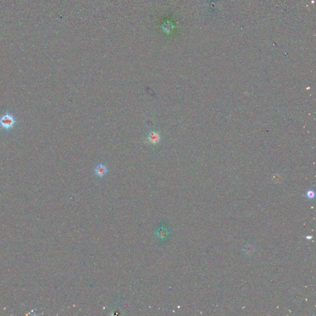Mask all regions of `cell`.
<instances>
[{
    "label": "cell",
    "mask_w": 316,
    "mask_h": 316,
    "mask_svg": "<svg viewBox=\"0 0 316 316\" xmlns=\"http://www.w3.org/2000/svg\"><path fill=\"white\" fill-rule=\"evenodd\" d=\"M159 140H160L159 135V133L156 132H151L148 136V140L151 143H153V144L157 143L159 142Z\"/></svg>",
    "instance_id": "obj_1"
},
{
    "label": "cell",
    "mask_w": 316,
    "mask_h": 316,
    "mask_svg": "<svg viewBox=\"0 0 316 316\" xmlns=\"http://www.w3.org/2000/svg\"><path fill=\"white\" fill-rule=\"evenodd\" d=\"M2 125L4 127H9L13 124V119L10 116H5L1 119Z\"/></svg>",
    "instance_id": "obj_2"
},
{
    "label": "cell",
    "mask_w": 316,
    "mask_h": 316,
    "mask_svg": "<svg viewBox=\"0 0 316 316\" xmlns=\"http://www.w3.org/2000/svg\"><path fill=\"white\" fill-rule=\"evenodd\" d=\"M96 174L99 177H102L107 172V168L106 166L103 165H99L96 167L95 169Z\"/></svg>",
    "instance_id": "obj_3"
},
{
    "label": "cell",
    "mask_w": 316,
    "mask_h": 316,
    "mask_svg": "<svg viewBox=\"0 0 316 316\" xmlns=\"http://www.w3.org/2000/svg\"><path fill=\"white\" fill-rule=\"evenodd\" d=\"M160 232H161V234L160 233V237H164V236L166 235V230H165L164 229V231H163V229H161V231H160Z\"/></svg>",
    "instance_id": "obj_4"
}]
</instances>
